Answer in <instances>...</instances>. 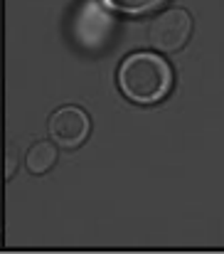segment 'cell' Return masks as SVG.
I'll return each mask as SVG.
<instances>
[{
	"label": "cell",
	"mask_w": 224,
	"mask_h": 254,
	"mask_svg": "<svg viewBox=\"0 0 224 254\" xmlns=\"http://www.w3.org/2000/svg\"><path fill=\"white\" fill-rule=\"evenodd\" d=\"M116 86L126 101L136 106H155L172 94L175 72L163 52L138 50L121 60L116 69Z\"/></svg>",
	"instance_id": "obj_1"
},
{
	"label": "cell",
	"mask_w": 224,
	"mask_h": 254,
	"mask_svg": "<svg viewBox=\"0 0 224 254\" xmlns=\"http://www.w3.org/2000/svg\"><path fill=\"white\" fill-rule=\"evenodd\" d=\"M116 20L111 7L104 0H86L81 2L79 12L72 20V40L84 52H99L113 35Z\"/></svg>",
	"instance_id": "obj_2"
},
{
	"label": "cell",
	"mask_w": 224,
	"mask_h": 254,
	"mask_svg": "<svg viewBox=\"0 0 224 254\" xmlns=\"http://www.w3.org/2000/svg\"><path fill=\"white\" fill-rule=\"evenodd\" d=\"M192 15L185 7H168L158 17H153L148 27V42L153 50L163 55H175L187 47L192 37Z\"/></svg>",
	"instance_id": "obj_3"
},
{
	"label": "cell",
	"mask_w": 224,
	"mask_h": 254,
	"mask_svg": "<svg viewBox=\"0 0 224 254\" xmlns=\"http://www.w3.org/2000/svg\"><path fill=\"white\" fill-rule=\"evenodd\" d=\"M47 131L50 138L67 151H74L79 146L86 143L89 133H91V119L84 109L79 106H59L50 121H47Z\"/></svg>",
	"instance_id": "obj_4"
},
{
	"label": "cell",
	"mask_w": 224,
	"mask_h": 254,
	"mask_svg": "<svg viewBox=\"0 0 224 254\" xmlns=\"http://www.w3.org/2000/svg\"><path fill=\"white\" fill-rule=\"evenodd\" d=\"M57 158H59V146L52 138L35 141L27 148V153H25V168H27L30 175L42 178V175H47L50 170L57 166Z\"/></svg>",
	"instance_id": "obj_5"
},
{
	"label": "cell",
	"mask_w": 224,
	"mask_h": 254,
	"mask_svg": "<svg viewBox=\"0 0 224 254\" xmlns=\"http://www.w3.org/2000/svg\"><path fill=\"white\" fill-rule=\"evenodd\" d=\"M104 2L121 15H146L165 5L168 0H104Z\"/></svg>",
	"instance_id": "obj_6"
}]
</instances>
